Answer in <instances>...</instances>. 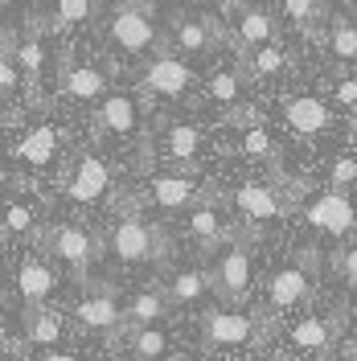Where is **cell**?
Segmentation results:
<instances>
[{
	"mask_svg": "<svg viewBox=\"0 0 357 361\" xmlns=\"http://www.w3.org/2000/svg\"><path fill=\"white\" fill-rule=\"evenodd\" d=\"M304 218H308V226H313V230L329 234V238H353V230H357V205L349 202V193H337V189H329V193H316L313 202L304 205Z\"/></svg>",
	"mask_w": 357,
	"mask_h": 361,
	"instance_id": "1",
	"label": "cell"
},
{
	"mask_svg": "<svg viewBox=\"0 0 357 361\" xmlns=\"http://www.w3.org/2000/svg\"><path fill=\"white\" fill-rule=\"evenodd\" d=\"M255 333H259V320L246 312H234V308H214V312H205V320H201V337H205V345H222V349H230V345H250L255 341Z\"/></svg>",
	"mask_w": 357,
	"mask_h": 361,
	"instance_id": "2",
	"label": "cell"
},
{
	"mask_svg": "<svg viewBox=\"0 0 357 361\" xmlns=\"http://www.w3.org/2000/svg\"><path fill=\"white\" fill-rule=\"evenodd\" d=\"M250 267H255L250 247H246L243 238H238V243H230V250H226L222 263H218V275H214V288L222 292V300L238 304V300L250 292Z\"/></svg>",
	"mask_w": 357,
	"mask_h": 361,
	"instance_id": "3",
	"label": "cell"
},
{
	"mask_svg": "<svg viewBox=\"0 0 357 361\" xmlns=\"http://www.w3.org/2000/svg\"><path fill=\"white\" fill-rule=\"evenodd\" d=\"M157 243H160V234L148 222H140V218H123L111 230V255L119 263H144V259H152L160 250Z\"/></svg>",
	"mask_w": 357,
	"mask_h": 361,
	"instance_id": "4",
	"label": "cell"
},
{
	"mask_svg": "<svg viewBox=\"0 0 357 361\" xmlns=\"http://www.w3.org/2000/svg\"><path fill=\"white\" fill-rule=\"evenodd\" d=\"M313 271L304 267H279L271 275L267 283V304L271 312H291V308H300V304H308L313 300V279H308Z\"/></svg>",
	"mask_w": 357,
	"mask_h": 361,
	"instance_id": "5",
	"label": "cell"
},
{
	"mask_svg": "<svg viewBox=\"0 0 357 361\" xmlns=\"http://www.w3.org/2000/svg\"><path fill=\"white\" fill-rule=\"evenodd\" d=\"M111 42L119 49H128V54H144L148 45L157 42V29H152L144 8L123 4V8H115V17H111Z\"/></svg>",
	"mask_w": 357,
	"mask_h": 361,
	"instance_id": "6",
	"label": "cell"
},
{
	"mask_svg": "<svg viewBox=\"0 0 357 361\" xmlns=\"http://www.w3.org/2000/svg\"><path fill=\"white\" fill-rule=\"evenodd\" d=\"M329 107H325V99H316V94H291L284 99V123H288L296 135H304V140H313L329 128Z\"/></svg>",
	"mask_w": 357,
	"mask_h": 361,
	"instance_id": "7",
	"label": "cell"
},
{
	"mask_svg": "<svg viewBox=\"0 0 357 361\" xmlns=\"http://www.w3.org/2000/svg\"><path fill=\"white\" fill-rule=\"evenodd\" d=\"M234 205L243 209V218H250V222H271V218H284L288 214V202H279V193L271 185H259V180L238 185Z\"/></svg>",
	"mask_w": 357,
	"mask_h": 361,
	"instance_id": "8",
	"label": "cell"
},
{
	"mask_svg": "<svg viewBox=\"0 0 357 361\" xmlns=\"http://www.w3.org/2000/svg\"><path fill=\"white\" fill-rule=\"evenodd\" d=\"M189 82H193V70L185 66L181 58H173V54L152 58V62L144 66V87L157 90V94H185Z\"/></svg>",
	"mask_w": 357,
	"mask_h": 361,
	"instance_id": "9",
	"label": "cell"
},
{
	"mask_svg": "<svg viewBox=\"0 0 357 361\" xmlns=\"http://www.w3.org/2000/svg\"><path fill=\"white\" fill-rule=\"evenodd\" d=\"M107 185H111V169L99 157H83L78 169H74V177H70V185H66V193H70V202L87 205V202H99L107 193Z\"/></svg>",
	"mask_w": 357,
	"mask_h": 361,
	"instance_id": "10",
	"label": "cell"
},
{
	"mask_svg": "<svg viewBox=\"0 0 357 361\" xmlns=\"http://www.w3.org/2000/svg\"><path fill=\"white\" fill-rule=\"evenodd\" d=\"M333 337H337V320L329 316H304V320H296L291 324V349H300V353H329L333 349Z\"/></svg>",
	"mask_w": 357,
	"mask_h": 361,
	"instance_id": "11",
	"label": "cell"
},
{
	"mask_svg": "<svg viewBox=\"0 0 357 361\" xmlns=\"http://www.w3.org/2000/svg\"><path fill=\"white\" fill-rule=\"evenodd\" d=\"M218 37H222V29L214 17H177L173 21V42L185 54H205L218 45Z\"/></svg>",
	"mask_w": 357,
	"mask_h": 361,
	"instance_id": "12",
	"label": "cell"
},
{
	"mask_svg": "<svg viewBox=\"0 0 357 361\" xmlns=\"http://www.w3.org/2000/svg\"><path fill=\"white\" fill-rule=\"evenodd\" d=\"M54 250H58V259H66L70 267L83 275L90 263V234L78 230V226H58L54 230Z\"/></svg>",
	"mask_w": 357,
	"mask_h": 361,
	"instance_id": "13",
	"label": "cell"
},
{
	"mask_svg": "<svg viewBox=\"0 0 357 361\" xmlns=\"http://www.w3.org/2000/svg\"><path fill=\"white\" fill-rule=\"evenodd\" d=\"M189 234L201 243V250H218L226 238H234V234L222 226V218H218L214 205H198V209L189 214Z\"/></svg>",
	"mask_w": 357,
	"mask_h": 361,
	"instance_id": "14",
	"label": "cell"
},
{
	"mask_svg": "<svg viewBox=\"0 0 357 361\" xmlns=\"http://www.w3.org/2000/svg\"><path fill=\"white\" fill-rule=\"evenodd\" d=\"M148 193H152V202L160 209H185L193 202V193H198V180L193 177H152Z\"/></svg>",
	"mask_w": 357,
	"mask_h": 361,
	"instance_id": "15",
	"label": "cell"
},
{
	"mask_svg": "<svg viewBox=\"0 0 357 361\" xmlns=\"http://www.w3.org/2000/svg\"><path fill=\"white\" fill-rule=\"evenodd\" d=\"M54 288H58V275L45 267V263H37V259L21 263V271H17V292H21L29 304H42Z\"/></svg>",
	"mask_w": 357,
	"mask_h": 361,
	"instance_id": "16",
	"label": "cell"
},
{
	"mask_svg": "<svg viewBox=\"0 0 357 361\" xmlns=\"http://www.w3.org/2000/svg\"><path fill=\"white\" fill-rule=\"evenodd\" d=\"M74 316H78V324H87V329H107V333H111L115 324L123 320V308L115 304L111 295H87V300L74 308Z\"/></svg>",
	"mask_w": 357,
	"mask_h": 361,
	"instance_id": "17",
	"label": "cell"
},
{
	"mask_svg": "<svg viewBox=\"0 0 357 361\" xmlns=\"http://www.w3.org/2000/svg\"><path fill=\"white\" fill-rule=\"evenodd\" d=\"M288 49H284V45H263V49H255V54H250V58H243V62H238V70H243V74H255V78H279V74H288Z\"/></svg>",
	"mask_w": 357,
	"mask_h": 361,
	"instance_id": "18",
	"label": "cell"
},
{
	"mask_svg": "<svg viewBox=\"0 0 357 361\" xmlns=\"http://www.w3.org/2000/svg\"><path fill=\"white\" fill-rule=\"evenodd\" d=\"M238 42L255 45V49L271 45L275 42V17H271L267 8H243L238 13Z\"/></svg>",
	"mask_w": 357,
	"mask_h": 361,
	"instance_id": "19",
	"label": "cell"
},
{
	"mask_svg": "<svg viewBox=\"0 0 357 361\" xmlns=\"http://www.w3.org/2000/svg\"><path fill=\"white\" fill-rule=\"evenodd\" d=\"M54 152H58V132L45 128V123L42 128H33V132L17 144V157H21L25 164H37V169H45V164L54 160Z\"/></svg>",
	"mask_w": 357,
	"mask_h": 361,
	"instance_id": "20",
	"label": "cell"
},
{
	"mask_svg": "<svg viewBox=\"0 0 357 361\" xmlns=\"http://www.w3.org/2000/svg\"><path fill=\"white\" fill-rule=\"evenodd\" d=\"M99 119H103V128H107V132L132 135V132H135V103L128 99V94H111V99L103 103Z\"/></svg>",
	"mask_w": 357,
	"mask_h": 361,
	"instance_id": "21",
	"label": "cell"
},
{
	"mask_svg": "<svg viewBox=\"0 0 357 361\" xmlns=\"http://www.w3.org/2000/svg\"><path fill=\"white\" fill-rule=\"evenodd\" d=\"M205 292H210V275L205 271H177L173 283H169V300L173 304H198Z\"/></svg>",
	"mask_w": 357,
	"mask_h": 361,
	"instance_id": "22",
	"label": "cell"
},
{
	"mask_svg": "<svg viewBox=\"0 0 357 361\" xmlns=\"http://www.w3.org/2000/svg\"><path fill=\"white\" fill-rule=\"evenodd\" d=\"M201 148V132L193 128V123H173L169 128V135H164V152L173 160H193Z\"/></svg>",
	"mask_w": 357,
	"mask_h": 361,
	"instance_id": "23",
	"label": "cell"
},
{
	"mask_svg": "<svg viewBox=\"0 0 357 361\" xmlns=\"http://www.w3.org/2000/svg\"><path fill=\"white\" fill-rule=\"evenodd\" d=\"M164 312H169V308H164V295L160 292H140V295H132V304L123 308V316H128L132 324H140V329H152V320H160Z\"/></svg>",
	"mask_w": 357,
	"mask_h": 361,
	"instance_id": "24",
	"label": "cell"
},
{
	"mask_svg": "<svg viewBox=\"0 0 357 361\" xmlns=\"http://www.w3.org/2000/svg\"><path fill=\"white\" fill-rule=\"evenodd\" d=\"M29 341L33 345L62 341V316L54 312V308H33V316H29Z\"/></svg>",
	"mask_w": 357,
	"mask_h": 361,
	"instance_id": "25",
	"label": "cell"
},
{
	"mask_svg": "<svg viewBox=\"0 0 357 361\" xmlns=\"http://www.w3.org/2000/svg\"><path fill=\"white\" fill-rule=\"evenodd\" d=\"M66 90L74 99H99L103 94V74L95 66H74L66 70Z\"/></svg>",
	"mask_w": 357,
	"mask_h": 361,
	"instance_id": "26",
	"label": "cell"
},
{
	"mask_svg": "<svg viewBox=\"0 0 357 361\" xmlns=\"http://www.w3.org/2000/svg\"><path fill=\"white\" fill-rule=\"evenodd\" d=\"M329 49L341 62H357V25H349L345 17H337L329 29Z\"/></svg>",
	"mask_w": 357,
	"mask_h": 361,
	"instance_id": "27",
	"label": "cell"
},
{
	"mask_svg": "<svg viewBox=\"0 0 357 361\" xmlns=\"http://www.w3.org/2000/svg\"><path fill=\"white\" fill-rule=\"evenodd\" d=\"M243 94V70H214L210 74V99L214 103H238Z\"/></svg>",
	"mask_w": 357,
	"mask_h": 361,
	"instance_id": "28",
	"label": "cell"
},
{
	"mask_svg": "<svg viewBox=\"0 0 357 361\" xmlns=\"http://www.w3.org/2000/svg\"><path fill=\"white\" fill-rule=\"evenodd\" d=\"M132 353L140 361H160L169 353V337L160 329H140V333H132Z\"/></svg>",
	"mask_w": 357,
	"mask_h": 361,
	"instance_id": "29",
	"label": "cell"
},
{
	"mask_svg": "<svg viewBox=\"0 0 357 361\" xmlns=\"http://www.w3.org/2000/svg\"><path fill=\"white\" fill-rule=\"evenodd\" d=\"M238 148H243L246 157H267V160H275V140H271L267 128H246L243 140H238Z\"/></svg>",
	"mask_w": 357,
	"mask_h": 361,
	"instance_id": "30",
	"label": "cell"
},
{
	"mask_svg": "<svg viewBox=\"0 0 357 361\" xmlns=\"http://www.w3.org/2000/svg\"><path fill=\"white\" fill-rule=\"evenodd\" d=\"M333 271L357 292V243H341L333 250Z\"/></svg>",
	"mask_w": 357,
	"mask_h": 361,
	"instance_id": "31",
	"label": "cell"
},
{
	"mask_svg": "<svg viewBox=\"0 0 357 361\" xmlns=\"http://www.w3.org/2000/svg\"><path fill=\"white\" fill-rule=\"evenodd\" d=\"M4 230H8V234H29V230H33V209L25 202L4 205Z\"/></svg>",
	"mask_w": 357,
	"mask_h": 361,
	"instance_id": "32",
	"label": "cell"
},
{
	"mask_svg": "<svg viewBox=\"0 0 357 361\" xmlns=\"http://www.w3.org/2000/svg\"><path fill=\"white\" fill-rule=\"evenodd\" d=\"M90 17V0H58L54 8V25H78Z\"/></svg>",
	"mask_w": 357,
	"mask_h": 361,
	"instance_id": "33",
	"label": "cell"
},
{
	"mask_svg": "<svg viewBox=\"0 0 357 361\" xmlns=\"http://www.w3.org/2000/svg\"><path fill=\"white\" fill-rule=\"evenodd\" d=\"M329 180H333L337 193H341L345 185H353V180H357V160L353 157H337L333 164H329Z\"/></svg>",
	"mask_w": 357,
	"mask_h": 361,
	"instance_id": "34",
	"label": "cell"
},
{
	"mask_svg": "<svg viewBox=\"0 0 357 361\" xmlns=\"http://www.w3.org/2000/svg\"><path fill=\"white\" fill-rule=\"evenodd\" d=\"M284 13H288L296 25H304V29H308V25L320 17V4H316V0H284Z\"/></svg>",
	"mask_w": 357,
	"mask_h": 361,
	"instance_id": "35",
	"label": "cell"
},
{
	"mask_svg": "<svg viewBox=\"0 0 357 361\" xmlns=\"http://www.w3.org/2000/svg\"><path fill=\"white\" fill-rule=\"evenodd\" d=\"M17 58H21V66L29 70V74H37V70H42V42L17 45Z\"/></svg>",
	"mask_w": 357,
	"mask_h": 361,
	"instance_id": "36",
	"label": "cell"
},
{
	"mask_svg": "<svg viewBox=\"0 0 357 361\" xmlns=\"http://www.w3.org/2000/svg\"><path fill=\"white\" fill-rule=\"evenodd\" d=\"M337 103L341 107H349V111H357V78H337Z\"/></svg>",
	"mask_w": 357,
	"mask_h": 361,
	"instance_id": "37",
	"label": "cell"
},
{
	"mask_svg": "<svg viewBox=\"0 0 357 361\" xmlns=\"http://www.w3.org/2000/svg\"><path fill=\"white\" fill-rule=\"evenodd\" d=\"M0 87H17V66L8 58H0Z\"/></svg>",
	"mask_w": 357,
	"mask_h": 361,
	"instance_id": "38",
	"label": "cell"
},
{
	"mask_svg": "<svg viewBox=\"0 0 357 361\" xmlns=\"http://www.w3.org/2000/svg\"><path fill=\"white\" fill-rule=\"evenodd\" d=\"M42 361H78L74 353H58V349H49V353H42Z\"/></svg>",
	"mask_w": 357,
	"mask_h": 361,
	"instance_id": "39",
	"label": "cell"
},
{
	"mask_svg": "<svg viewBox=\"0 0 357 361\" xmlns=\"http://www.w3.org/2000/svg\"><path fill=\"white\" fill-rule=\"evenodd\" d=\"M185 4H226V0H185Z\"/></svg>",
	"mask_w": 357,
	"mask_h": 361,
	"instance_id": "40",
	"label": "cell"
},
{
	"mask_svg": "<svg viewBox=\"0 0 357 361\" xmlns=\"http://www.w3.org/2000/svg\"><path fill=\"white\" fill-rule=\"evenodd\" d=\"M0 349H4V329H0Z\"/></svg>",
	"mask_w": 357,
	"mask_h": 361,
	"instance_id": "41",
	"label": "cell"
},
{
	"mask_svg": "<svg viewBox=\"0 0 357 361\" xmlns=\"http://www.w3.org/2000/svg\"><path fill=\"white\" fill-rule=\"evenodd\" d=\"M4 180H8V177H4V173H0V189H4Z\"/></svg>",
	"mask_w": 357,
	"mask_h": 361,
	"instance_id": "42",
	"label": "cell"
},
{
	"mask_svg": "<svg viewBox=\"0 0 357 361\" xmlns=\"http://www.w3.org/2000/svg\"><path fill=\"white\" fill-rule=\"evenodd\" d=\"M0 4H4V0H0Z\"/></svg>",
	"mask_w": 357,
	"mask_h": 361,
	"instance_id": "43",
	"label": "cell"
}]
</instances>
